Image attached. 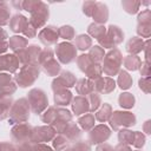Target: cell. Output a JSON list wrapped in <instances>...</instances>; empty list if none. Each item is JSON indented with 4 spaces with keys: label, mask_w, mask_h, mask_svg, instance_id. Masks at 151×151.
Listing matches in <instances>:
<instances>
[{
    "label": "cell",
    "mask_w": 151,
    "mask_h": 151,
    "mask_svg": "<svg viewBox=\"0 0 151 151\" xmlns=\"http://www.w3.org/2000/svg\"><path fill=\"white\" fill-rule=\"evenodd\" d=\"M29 104L28 100L22 98L17 100L14 104H12L11 111H9V124H22L26 123V120H28L29 118Z\"/></svg>",
    "instance_id": "cell-1"
},
{
    "label": "cell",
    "mask_w": 151,
    "mask_h": 151,
    "mask_svg": "<svg viewBox=\"0 0 151 151\" xmlns=\"http://www.w3.org/2000/svg\"><path fill=\"white\" fill-rule=\"evenodd\" d=\"M39 77V66L24 65L20 67L19 73L15 76V81L20 87L31 86Z\"/></svg>",
    "instance_id": "cell-2"
},
{
    "label": "cell",
    "mask_w": 151,
    "mask_h": 151,
    "mask_svg": "<svg viewBox=\"0 0 151 151\" xmlns=\"http://www.w3.org/2000/svg\"><path fill=\"white\" fill-rule=\"evenodd\" d=\"M104 64L101 67V71L107 76H114L120 67V64L123 61V57L119 52V50L114 48L113 51H110L105 57H104Z\"/></svg>",
    "instance_id": "cell-3"
},
{
    "label": "cell",
    "mask_w": 151,
    "mask_h": 151,
    "mask_svg": "<svg viewBox=\"0 0 151 151\" xmlns=\"http://www.w3.org/2000/svg\"><path fill=\"white\" fill-rule=\"evenodd\" d=\"M27 100H28V104H29V107L32 109V111L37 114H40L47 107V104H48L45 92L39 88L31 90L27 96Z\"/></svg>",
    "instance_id": "cell-4"
},
{
    "label": "cell",
    "mask_w": 151,
    "mask_h": 151,
    "mask_svg": "<svg viewBox=\"0 0 151 151\" xmlns=\"http://www.w3.org/2000/svg\"><path fill=\"white\" fill-rule=\"evenodd\" d=\"M110 123L113 130H119L120 127H127L136 124V117L130 112H112L110 117Z\"/></svg>",
    "instance_id": "cell-5"
},
{
    "label": "cell",
    "mask_w": 151,
    "mask_h": 151,
    "mask_svg": "<svg viewBox=\"0 0 151 151\" xmlns=\"http://www.w3.org/2000/svg\"><path fill=\"white\" fill-rule=\"evenodd\" d=\"M55 54L63 64H70L77 58V48L70 42H61L55 46Z\"/></svg>",
    "instance_id": "cell-6"
},
{
    "label": "cell",
    "mask_w": 151,
    "mask_h": 151,
    "mask_svg": "<svg viewBox=\"0 0 151 151\" xmlns=\"http://www.w3.org/2000/svg\"><path fill=\"white\" fill-rule=\"evenodd\" d=\"M31 14H32V17L29 19V22L35 29H38L46 24V20L48 19V8L46 7V5L44 2L39 1L37 7L34 8V11Z\"/></svg>",
    "instance_id": "cell-7"
},
{
    "label": "cell",
    "mask_w": 151,
    "mask_h": 151,
    "mask_svg": "<svg viewBox=\"0 0 151 151\" xmlns=\"http://www.w3.org/2000/svg\"><path fill=\"white\" fill-rule=\"evenodd\" d=\"M55 136V130L52 126H39L32 130L31 143L34 144H42L53 139Z\"/></svg>",
    "instance_id": "cell-8"
},
{
    "label": "cell",
    "mask_w": 151,
    "mask_h": 151,
    "mask_svg": "<svg viewBox=\"0 0 151 151\" xmlns=\"http://www.w3.org/2000/svg\"><path fill=\"white\" fill-rule=\"evenodd\" d=\"M32 130H33V127L26 123L18 124L12 130V139L18 144L29 143L31 136H32Z\"/></svg>",
    "instance_id": "cell-9"
},
{
    "label": "cell",
    "mask_w": 151,
    "mask_h": 151,
    "mask_svg": "<svg viewBox=\"0 0 151 151\" xmlns=\"http://www.w3.org/2000/svg\"><path fill=\"white\" fill-rule=\"evenodd\" d=\"M74 85H76V77L70 71H64L59 77H57V79L53 80L52 88L55 92L58 90H63V88H66V87H72Z\"/></svg>",
    "instance_id": "cell-10"
},
{
    "label": "cell",
    "mask_w": 151,
    "mask_h": 151,
    "mask_svg": "<svg viewBox=\"0 0 151 151\" xmlns=\"http://www.w3.org/2000/svg\"><path fill=\"white\" fill-rule=\"evenodd\" d=\"M110 134H111V132H110V129L107 126L98 125L91 130L88 138H90L91 144H100V143H104L110 137Z\"/></svg>",
    "instance_id": "cell-11"
},
{
    "label": "cell",
    "mask_w": 151,
    "mask_h": 151,
    "mask_svg": "<svg viewBox=\"0 0 151 151\" xmlns=\"http://www.w3.org/2000/svg\"><path fill=\"white\" fill-rule=\"evenodd\" d=\"M59 38V34H58V28L54 27V26H46L44 27L40 32H39V39L40 41L46 45L47 47L55 44L57 40Z\"/></svg>",
    "instance_id": "cell-12"
},
{
    "label": "cell",
    "mask_w": 151,
    "mask_h": 151,
    "mask_svg": "<svg viewBox=\"0 0 151 151\" xmlns=\"http://www.w3.org/2000/svg\"><path fill=\"white\" fill-rule=\"evenodd\" d=\"M20 67L19 59L15 54H4L0 55V71L15 72Z\"/></svg>",
    "instance_id": "cell-13"
},
{
    "label": "cell",
    "mask_w": 151,
    "mask_h": 151,
    "mask_svg": "<svg viewBox=\"0 0 151 151\" xmlns=\"http://www.w3.org/2000/svg\"><path fill=\"white\" fill-rule=\"evenodd\" d=\"M116 83L110 77H100L93 81V90L97 91V93H110L114 90Z\"/></svg>",
    "instance_id": "cell-14"
},
{
    "label": "cell",
    "mask_w": 151,
    "mask_h": 151,
    "mask_svg": "<svg viewBox=\"0 0 151 151\" xmlns=\"http://www.w3.org/2000/svg\"><path fill=\"white\" fill-rule=\"evenodd\" d=\"M17 90L15 84L7 73H0V93L11 96Z\"/></svg>",
    "instance_id": "cell-15"
},
{
    "label": "cell",
    "mask_w": 151,
    "mask_h": 151,
    "mask_svg": "<svg viewBox=\"0 0 151 151\" xmlns=\"http://www.w3.org/2000/svg\"><path fill=\"white\" fill-rule=\"evenodd\" d=\"M28 19L26 18V17H24V15H21V14H15L11 20H9V27H11V29L13 31V32H15V33H24V31H25V28L27 27V25H28Z\"/></svg>",
    "instance_id": "cell-16"
},
{
    "label": "cell",
    "mask_w": 151,
    "mask_h": 151,
    "mask_svg": "<svg viewBox=\"0 0 151 151\" xmlns=\"http://www.w3.org/2000/svg\"><path fill=\"white\" fill-rule=\"evenodd\" d=\"M92 17H93L96 24H98V25L106 22L107 18H109V11H107L106 5H104L101 2H96V7H94Z\"/></svg>",
    "instance_id": "cell-17"
},
{
    "label": "cell",
    "mask_w": 151,
    "mask_h": 151,
    "mask_svg": "<svg viewBox=\"0 0 151 151\" xmlns=\"http://www.w3.org/2000/svg\"><path fill=\"white\" fill-rule=\"evenodd\" d=\"M73 112L76 116H80V114H85L90 111V106H88V101L86 99V97L83 96H78L73 99Z\"/></svg>",
    "instance_id": "cell-18"
},
{
    "label": "cell",
    "mask_w": 151,
    "mask_h": 151,
    "mask_svg": "<svg viewBox=\"0 0 151 151\" xmlns=\"http://www.w3.org/2000/svg\"><path fill=\"white\" fill-rule=\"evenodd\" d=\"M11 107H12V98H11V96L0 93V120L7 118L9 116Z\"/></svg>",
    "instance_id": "cell-19"
},
{
    "label": "cell",
    "mask_w": 151,
    "mask_h": 151,
    "mask_svg": "<svg viewBox=\"0 0 151 151\" xmlns=\"http://www.w3.org/2000/svg\"><path fill=\"white\" fill-rule=\"evenodd\" d=\"M7 42H8V47L12 51L17 52V53L22 51V50H25L27 47V39L24 38V37H20V35L11 37Z\"/></svg>",
    "instance_id": "cell-20"
},
{
    "label": "cell",
    "mask_w": 151,
    "mask_h": 151,
    "mask_svg": "<svg viewBox=\"0 0 151 151\" xmlns=\"http://www.w3.org/2000/svg\"><path fill=\"white\" fill-rule=\"evenodd\" d=\"M71 100H72V93L68 90L63 88L54 92V103L57 105L65 106V105H68Z\"/></svg>",
    "instance_id": "cell-21"
},
{
    "label": "cell",
    "mask_w": 151,
    "mask_h": 151,
    "mask_svg": "<svg viewBox=\"0 0 151 151\" xmlns=\"http://www.w3.org/2000/svg\"><path fill=\"white\" fill-rule=\"evenodd\" d=\"M80 130L78 129V126L74 124V123H68V124H66V126L61 130V132L59 133V134H63V136H65L68 140H74V139H77V138H79L80 137Z\"/></svg>",
    "instance_id": "cell-22"
},
{
    "label": "cell",
    "mask_w": 151,
    "mask_h": 151,
    "mask_svg": "<svg viewBox=\"0 0 151 151\" xmlns=\"http://www.w3.org/2000/svg\"><path fill=\"white\" fill-rule=\"evenodd\" d=\"M142 50H144V42H143V39L142 38L133 37L126 44V51L129 53H132V55H136Z\"/></svg>",
    "instance_id": "cell-23"
},
{
    "label": "cell",
    "mask_w": 151,
    "mask_h": 151,
    "mask_svg": "<svg viewBox=\"0 0 151 151\" xmlns=\"http://www.w3.org/2000/svg\"><path fill=\"white\" fill-rule=\"evenodd\" d=\"M76 88H77V92L80 94V96H87L90 93H92L94 90H93V81L88 80V79H80L77 84H76Z\"/></svg>",
    "instance_id": "cell-24"
},
{
    "label": "cell",
    "mask_w": 151,
    "mask_h": 151,
    "mask_svg": "<svg viewBox=\"0 0 151 151\" xmlns=\"http://www.w3.org/2000/svg\"><path fill=\"white\" fill-rule=\"evenodd\" d=\"M42 65V71L47 74V76H58L59 71H60V64L54 59V58H51L50 60L45 61Z\"/></svg>",
    "instance_id": "cell-25"
},
{
    "label": "cell",
    "mask_w": 151,
    "mask_h": 151,
    "mask_svg": "<svg viewBox=\"0 0 151 151\" xmlns=\"http://www.w3.org/2000/svg\"><path fill=\"white\" fill-rule=\"evenodd\" d=\"M106 35L112 40V42H113L114 45H118L119 42H122V41H123V38H124L123 31H122L118 26H113V25H111V26L107 28Z\"/></svg>",
    "instance_id": "cell-26"
},
{
    "label": "cell",
    "mask_w": 151,
    "mask_h": 151,
    "mask_svg": "<svg viewBox=\"0 0 151 151\" xmlns=\"http://www.w3.org/2000/svg\"><path fill=\"white\" fill-rule=\"evenodd\" d=\"M122 63L124 64V66H125L127 70H131V71L138 70V68L140 67V65H142V60H140V58L137 57V55H127V57H125V58L123 59Z\"/></svg>",
    "instance_id": "cell-27"
},
{
    "label": "cell",
    "mask_w": 151,
    "mask_h": 151,
    "mask_svg": "<svg viewBox=\"0 0 151 151\" xmlns=\"http://www.w3.org/2000/svg\"><path fill=\"white\" fill-rule=\"evenodd\" d=\"M111 114H112V109H111V106H110L109 104L104 103V104L101 105L100 110L96 113L94 118H96L97 120H99V122H106L107 119H110Z\"/></svg>",
    "instance_id": "cell-28"
},
{
    "label": "cell",
    "mask_w": 151,
    "mask_h": 151,
    "mask_svg": "<svg viewBox=\"0 0 151 151\" xmlns=\"http://www.w3.org/2000/svg\"><path fill=\"white\" fill-rule=\"evenodd\" d=\"M94 122H96V118L93 114L91 113H85L81 118H79V124L80 126L85 130V131H90L94 127Z\"/></svg>",
    "instance_id": "cell-29"
},
{
    "label": "cell",
    "mask_w": 151,
    "mask_h": 151,
    "mask_svg": "<svg viewBox=\"0 0 151 151\" xmlns=\"http://www.w3.org/2000/svg\"><path fill=\"white\" fill-rule=\"evenodd\" d=\"M87 31H88V33H90L93 38H96L97 40H100V39L106 34V28H105L104 26H101V25H98V24H92V25H90Z\"/></svg>",
    "instance_id": "cell-30"
},
{
    "label": "cell",
    "mask_w": 151,
    "mask_h": 151,
    "mask_svg": "<svg viewBox=\"0 0 151 151\" xmlns=\"http://www.w3.org/2000/svg\"><path fill=\"white\" fill-rule=\"evenodd\" d=\"M118 85L122 90H127L132 85V78L131 76L125 72V71H119V77H118Z\"/></svg>",
    "instance_id": "cell-31"
},
{
    "label": "cell",
    "mask_w": 151,
    "mask_h": 151,
    "mask_svg": "<svg viewBox=\"0 0 151 151\" xmlns=\"http://www.w3.org/2000/svg\"><path fill=\"white\" fill-rule=\"evenodd\" d=\"M119 105L124 109H131L134 106V97L131 93H122L118 98Z\"/></svg>",
    "instance_id": "cell-32"
},
{
    "label": "cell",
    "mask_w": 151,
    "mask_h": 151,
    "mask_svg": "<svg viewBox=\"0 0 151 151\" xmlns=\"http://www.w3.org/2000/svg\"><path fill=\"white\" fill-rule=\"evenodd\" d=\"M91 45H92V40H91V38L88 35L81 34V35H78L76 38V46L74 47H78L81 51H85V50L90 48Z\"/></svg>",
    "instance_id": "cell-33"
},
{
    "label": "cell",
    "mask_w": 151,
    "mask_h": 151,
    "mask_svg": "<svg viewBox=\"0 0 151 151\" xmlns=\"http://www.w3.org/2000/svg\"><path fill=\"white\" fill-rule=\"evenodd\" d=\"M86 99H87V101H88L90 111H96V110L100 106V104H101L100 96H99V93H97V92H92V93L87 94Z\"/></svg>",
    "instance_id": "cell-34"
},
{
    "label": "cell",
    "mask_w": 151,
    "mask_h": 151,
    "mask_svg": "<svg viewBox=\"0 0 151 151\" xmlns=\"http://www.w3.org/2000/svg\"><path fill=\"white\" fill-rule=\"evenodd\" d=\"M90 58L94 61V63H100L103 59H104V48L100 47V46H93L91 50H90V53H88Z\"/></svg>",
    "instance_id": "cell-35"
},
{
    "label": "cell",
    "mask_w": 151,
    "mask_h": 151,
    "mask_svg": "<svg viewBox=\"0 0 151 151\" xmlns=\"http://www.w3.org/2000/svg\"><path fill=\"white\" fill-rule=\"evenodd\" d=\"M133 134H134V132H132V131H129V130H120L119 133H118V138H119L120 144L132 145Z\"/></svg>",
    "instance_id": "cell-36"
},
{
    "label": "cell",
    "mask_w": 151,
    "mask_h": 151,
    "mask_svg": "<svg viewBox=\"0 0 151 151\" xmlns=\"http://www.w3.org/2000/svg\"><path fill=\"white\" fill-rule=\"evenodd\" d=\"M57 111H58V109H55V107H50V109H47V110L41 114L42 122L46 123V124H53L54 120H55V118H57Z\"/></svg>",
    "instance_id": "cell-37"
},
{
    "label": "cell",
    "mask_w": 151,
    "mask_h": 151,
    "mask_svg": "<svg viewBox=\"0 0 151 151\" xmlns=\"http://www.w3.org/2000/svg\"><path fill=\"white\" fill-rule=\"evenodd\" d=\"M68 145V139L63 136V134H58L55 138H53V146L57 151H64Z\"/></svg>",
    "instance_id": "cell-38"
},
{
    "label": "cell",
    "mask_w": 151,
    "mask_h": 151,
    "mask_svg": "<svg viewBox=\"0 0 151 151\" xmlns=\"http://www.w3.org/2000/svg\"><path fill=\"white\" fill-rule=\"evenodd\" d=\"M58 34L60 38L65 39V40H71L74 38V29L71 26H61L60 28H58Z\"/></svg>",
    "instance_id": "cell-39"
},
{
    "label": "cell",
    "mask_w": 151,
    "mask_h": 151,
    "mask_svg": "<svg viewBox=\"0 0 151 151\" xmlns=\"http://www.w3.org/2000/svg\"><path fill=\"white\" fill-rule=\"evenodd\" d=\"M77 63H78V66H79V68L83 71V72H85L94 61L90 58V55L88 54H83V55H80L78 59H77Z\"/></svg>",
    "instance_id": "cell-40"
},
{
    "label": "cell",
    "mask_w": 151,
    "mask_h": 151,
    "mask_svg": "<svg viewBox=\"0 0 151 151\" xmlns=\"http://www.w3.org/2000/svg\"><path fill=\"white\" fill-rule=\"evenodd\" d=\"M140 1H123L122 6L125 9V12H127L129 14H134L138 12Z\"/></svg>",
    "instance_id": "cell-41"
},
{
    "label": "cell",
    "mask_w": 151,
    "mask_h": 151,
    "mask_svg": "<svg viewBox=\"0 0 151 151\" xmlns=\"http://www.w3.org/2000/svg\"><path fill=\"white\" fill-rule=\"evenodd\" d=\"M9 24V8L7 7L6 2L0 5V26Z\"/></svg>",
    "instance_id": "cell-42"
},
{
    "label": "cell",
    "mask_w": 151,
    "mask_h": 151,
    "mask_svg": "<svg viewBox=\"0 0 151 151\" xmlns=\"http://www.w3.org/2000/svg\"><path fill=\"white\" fill-rule=\"evenodd\" d=\"M64 151H91V146L86 142H78L71 149H65Z\"/></svg>",
    "instance_id": "cell-43"
},
{
    "label": "cell",
    "mask_w": 151,
    "mask_h": 151,
    "mask_svg": "<svg viewBox=\"0 0 151 151\" xmlns=\"http://www.w3.org/2000/svg\"><path fill=\"white\" fill-rule=\"evenodd\" d=\"M150 24H138V28H137V32L139 35H142V38H149L150 37V32H151V28H150Z\"/></svg>",
    "instance_id": "cell-44"
},
{
    "label": "cell",
    "mask_w": 151,
    "mask_h": 151,
    "mask_svg": "<svg viewBox=\"0 0 151 151\" xmlns=\"http://www.w3.org/2000/svg\"><path fill=\"white\" fill-rule=\"evenodd\" d=\"M144 144H145V137H144V134L142 132H139V131H136L134 134H133L132 145H134L136 147H142Z\"/></svg>",
    "instance_id": "cell-45"
},
{
    "label": "cell",
    "mask_w": 151,
    "mask_h": 151,
    "mask_svg": "<svg viewBox=\"0 0 151 151\" xmlns=\"http://www.w3.org/2000/svg\"><path fill=\"white\" fill-rule=\"evenodd\" d=\"M94 7H96V2H93V1H86V2L83 5V12H84L86 15L92 17L93 11H94Z\"/></svg>",
    "instance_id": "cell-46"
},
{
    "label": "cell",
    "mask_w": 151,
    "mask_h": 151,
    "mask_svg": "<svg viewBox=\"0 0 151 151\" xmlns=\"http://www.w3.org/2000/svg\"><path fill=\"white\" fill-rule=\"evenodd\" d=\"M150 11L145 9L138 15V24H150Z\"/></svg>",
    "instance_id": "cell-47"
},
{
    "label": "cell",
    "mask_w": 151,
    "mask_h": 151,
    "mask_svg": "<svg viewBox=\"0 0 151 151\" xmlns=\"http://www.w3.org/2000/svg\"><path fill=\"white\" fill-rule=\"evenodd\" d=\"M28 21H29V20H28ZM24 34H25L27 38H33V37H35V34H37V29L31 25V22H28L27 27H26L25 31H24Z\"/></svg>",
    "instance_id": "cell-48"
},
{
    "label": "cell",
    "mask_w": 151,
    "mask_h": 151,
    "mask_svg": "<svg viewBox=\"0 0 151 151\" xmlns=\"http://www.w3.org/2000/svg\"><path fill=\"white\" fill-rule=\"evenodd\" d=\"M32 151H52V149L45 144H34L32 143Z\"/></svg>",
    "instance_id": "cell-49"
},
{
    "label": "cell",
    "mask_w": 151,
    "mask_h": 151,
    "mask_svg": "<svg viewBox=\"0 0 151 151\" xmlns=\"http://www.w3.org/2000/svg\"><path fill=\"white\" fill-rule=\"evenodd\" d=\"M139 87H140L145 93L149 92V77H143V78L139 80Z\"/></svg>",
    "instance_id": "cell-50"
},
{
    "label": "cell",
    "mask_w": 151,
    "mask_h": 151,
    "mask_svg": "<svg viewBox=\"0 0 151 151\" xmlns=\"http://www.w3.org/2000/svg\"><path fill=\"white\" fill-rule=\"evenodd\" d=\"M0 151H17V149L9 143H0Z\"/></svg>",
    "instance_id": "cell-51"
},
{
    "label": "cell",
    "mask_w": 151,
    "mask_h": 151,
    "mask_svg": "<svg viewBox=\"0 0 151 151\" xmlns=\"http://www.w3.org/2000/svg\"><path fill=\"white\" fill-rule=\"evenodd\" d=\"M143 68V71H140L143 73L144 77H149V64L147 63H142L140 65V70Z\"/></svg>",
    "instance_id": "cell-52"
},
{
    "label": "cell",
    "mask_w": 151,
    "mask_h": 151,
    "mask_svg": "<svg viewBox=\"0 0 151 151\" xmlns=\"http://www.w3.org/2000/svg\"><path fill=\"white\" fill-rule=\"evenodd\" d=\"M97 151H114V150L109 144H103V145H99L97 147Z\"/></svg>",
    "instance_id": "cell-53"
},
{
    "label": "cell",
    "mask_w": 151,
    "mask_h": 151,
    "mask_svg": "<svg viewBox=\"0 0 151 151\" xmlns=\"http://www.w3.org/2000/svg\"><path fill=\"white\" fill-rule=\"evenodd\" d=\"M114 151H132L130 147H129V145H125V144H119L116 149H114Z\"/></svg>",
    "instance_id": "cell-54"
},
{
    "label": "cell",
    "mask_w": 151,
    "mask_h": 151,
    "mask_svg": "<svg viewBox=\"0 0 151 151\" xmlns=\"http://www.w3.org/2000/svg\"><path fill=\"white\" fill-rule=\"evenodd\" d=\"M8 48V42L7 41H2L0 42V55H2L4 52H6Z\"/></svg>",
    "instance_id": "cell-55"
},
{
    "label": "cell",
    "mask_w": 151,
    "mask_h": 151,
    "mask_svg": "<svg viewBox=\"0 0 151 151\" xmlns=\"http://www.w3.org/2000/svg\"><path fill=\"white\" fill-rule=\"evenodd\" d=\"M6 39H7V33H6V31H5L4 28H1V26H0V42L6 41Z\"/></svg>",
    "instance_id": "cell-56"
}]
</instances>
